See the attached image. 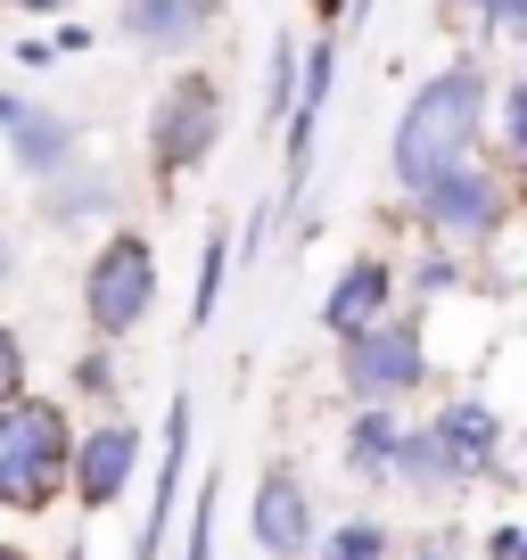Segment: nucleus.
<instances>
[{"label": "nucleus", "mask_w": 527, "mask_h": 560, "mask_svg": "<svg viewBox=\"0 0 527 560\" xmlns=\"http://www.w3.org/2000/svg\"><path fill=\"white\" fill-rule=\"evenodd\" d=\"M478 116H487V83H478V67H445L437 83H421V100L396 116V140H387V174H396V190H421L429 174H445L454 158H470Z\"/></svg>", "instance_id": "obj_1"}, {"label": "nucleus", "mask_w": 527, "mask_h": 560, "mask_svg": "<svg viewBox=\"0 0 527 560\" xmlns=\"http://www.w3.org/2000/svg\"><path fill=\"white\" fill-rule=\"evenodd\" d=\"M74 429L50 396H0V503L9 511H50L67 487Z\"/></svg>", "instance_id": "obj_2"}, {"label": "nucleus", "mask_w": 527, "mask_h": 560, "mask_svg": "<svg viewBox=\"0 0 527 560\" xmlns=\"http://www.w3.org/2000/svg\"><path fill=\"white\" fill-rule=\"evenodd\" d=\"M149 305H157V247L141 231H116V240L91 256V280H83V314L99 338H124L141 330Z\"/></svg>", "instance_id": "obj_3"}, {"label": "nucleus", "mask_w": 527, "mask_h": 560, "mask_svg": "<svg viewBox=\"0 0 527 560\" xmlns=\"http://www.w3.org/2000/svg\"><path fill=\"white\" fill-rule=\"evenodd\" d=\"M421 322H371V330L347 338V387L354 404H396L405 387H421Z\"/></svg>", "instance_id": "obj_4"}, {"label": "nucleus", "mask_w": 527, "mask_h": 560, "mask_svg": "<svg viewBox=\"0 0 527 560\" xmlns=\"http://www.w3.org/2000/svg\"><path fill=\"white\" fill-rule=\"evenodd\" d=\"M412 198H421V214L445 231V240H487V231L503 223V190H494V174L470 165V158H454L445 174H429Z\"/></svg>", "instance_id": "obj_5"}, {"label": "nucleus", "mask_w": 527, "mask_h": 560, "mask_svg": "<svg viewBox=\"0 0 527 560\" xmlns=\"http://www.w3.org/2000/svg\"><path fill=\"white\" fill-rule=\"evenodd\" d=\"M214 132H223V100H214V83H207V74H181V83L165 91V107H157V165H165V174H190V165L214 149Z\"/></svg>", "instance_id": "obj_6"}, {"label": "nucleus", "mask_w": 527, "mask_h": 560, "mask_svg": "<svg viewBox=\"0 0 527 560\" xmlns=\"http://www.w3.org/2000/svg\"><path fill=\"white\" fill-rule=\"evenodd\" d=\"M256 544L272 560H305L314 552V503H305L297 470H264L256 478Z\"/></svg>", "instance_id": "obj_7"}, {"label": "nucleus", "mask_w": 527, "mask_h": 560, "mask_svg": "<svg viewBox=\"0 0 527 560\" xmlns=\"http://www.w3.org/2000/svg\"><path fill=\"white\" fill-rule=\"evenodd\" d=\"M132 462H141V438L124 429V420H107V429H91L83 445H74V494H83V511H107L124 487H132Z\"/></svg>", "instance_id": "obj_8"}, {"label": "nucleus", "mask_w": 527, "mask_h": 560, "mask_svg": "<svg viewBox=\"0 0 527 560\" xmlns=\"http://www.w3.org/2000/svg\"><path fill=\"white\" fill-rule=\"evenodd\" d=\"M330 83H338V42L321 34L305 50V83L289 91V198L305 190V165H314V132H321V107H330Z\"/></svg>", "instance_id": "obj_9"}, {"label": "nucleus", "mask_w": 527, "mask_h": 560, "mask_svg": "<svg viewBox=\"0 0 527 560\" xmlns=\"http://www.w3.org/2000/svg\"><path fill=\"white\" fill-rule=\"evenodd\" d=\"M429 445H437L445 478H478V470H494V454H503V429H494L487 404H445L437 429H429Z\"/></svg>", "instance_id": "obj_10"}, {"label": "nucleus", "mask_w": 527, "mask_h": 560, "mask_svg": "<svg viewBox=\"0 0 527 560\" xmlns=\"http://www.w3.org/2000/svg\"><path fill=\"white\" fill-rule=\"evenodd\" d=\"M387 305H396V272H387L379 256H363V264H347V280L330 289V305H321V330L354 338V330H371Z\"/></svg>", "instance_id": "obj_11"}, {"label": "nucleus", "mask_w": 527, "mask_h": 560, "mask_svg": "<svg viewBox=\"0 0 527 560\" xmlns=\"http://www.w3.org/2000/svg\"><path fill=\"white\" fill-rule=\"evenodd\" d=\"M181 462H190V396H174V420H165L157 503H149V527H141V552H132V560H157V544H165V520H174V503H181Z\"/></svg>", "instance_id": "obj_12"}, {"label": "nucleus", "mask_w": 527, "mask_h": 560, "mask_svg": "<svg viewBox=\"0 0 527 560\" xmlns=\"http://www.w3.org/2000/svg\"><path fill=\"white\" fill-rule=\"evenodd\" d=\"M0 132L17 140V174H50V165L67 158V124L42 116V107L17 100V91H0Z\"/></svg>", "instance_id": "obj_13"}, {"label": "nucleus", "mask_w": 527, "mask_h": 560, "mask_svg": "<svg viewBox=\"0 0 527 560\" xmlns=\"http://www.w3.org/2000/svg\"><path fill=\"white\" fill-rule=\"evenodd\" d=\"M207 25V0H124V34L149 42V50H181Z\"/></svg>", "instance_id": "obj_14"}, {"label": "nucleus", "mask_w": 527, "mask_h": 560, "mask_svg": "<svg viewBox=\"0 0 527 560\" xmlns=\"http://www.w3.org/2000/svg\"><path fill=\"white\" fill-rule=\"evenodd\" d=\"M396 445H405L396 412H387V404H363V420H354V470H396Z\"/></svg>", "instance_id": "obj_15"}, {"label": "nucleus", "mask_w": 527, "mask_h": 560, "mask_svg": "<svg viewBox=\"0 0 527 560\" xmlns=\"http://www.w3.org/2000/svg\"><path fill=\"white\" fill-rule=\"evenodd\" d=\"M223 264H231V240H223V231H207V264H198V298H190V330H207V322H214V298H223Z\"/></svg>", "instance_id": "obj_16"}, {"label": "nucleus", "mask_w": 527, "mask_h": 560, "mask_svg": "<svg viewBox=\"0 0 527 560\" xmlns=\"http://www.w3.org/2000/svg\"><path fill=\"white\" fill-rule=\"evenodd\" d=\"M321 560H387V527L379 520H347L330 544H321Z\"/></svg>", "instance_id": "obj_17"}, {"label": "nucleus", "mask_w": 527, "mask_h": 560, "mask_svg": "<svg viewBox=\"0 0 527 560\" xmlns=\"http://www.w3.org/2000/svg\"><path fill=\"white\" fill-rule=\"evenodd\" d=\"M190 560H214V478L198 487V520H190Z\"/></svg>", "instance_id": "obj_18"}, {"label": "nucleus", "mask_w": 527, "mask_h": 560, "mask_svg": "<svg viewBox=\"0 0 527 560\" xmlns=\"http://www.w3.org/2000/svg\"><path fill=\"white\" fill-rule=\"evenodd\" d=\"M17 380H25V347L17 330H0V396H17Z\"/></svg>", "instance_id": "obj_19"}, {"label": "nucleus", "mask_w": 527, "mask_h": 560, "mask_svg": "<svg viewBox=\"0 0 527 560\" xmlns=\"http://www.w3.org/2000/svg\"><path fill=\"white\" fill-rule=\"evenodd\" d=\"M503 132H511V149L527 140V83H511V91H503Z\"/></svg>", "instance_id": "obj_20"}, {"label": "nucleus", "mask_w": 527, "mask_h": 560, "mask_svg": "<svg viewBox=\"0 0 527 560\" xmlns=\"http://www.w3.org/2000/svg\"><path fill=\"white\" fill-rule=\"evenodd\" d=\"M74 371H83V387H91V396H107V387H116V363H107V354H83Z\"/></svg>", "instance_id": "obj_21"}, {"label": "nucleus", "mask_w": 527, "mask_h": 560, "mask_svg": "<svg viewBox=\"0 0 527 560\" xmlns=\"http://www.w3.org/2000/svg\"><path fill=\"white\" fill-rule=\"evenodd\" d=\"M527 544H519V527H494V560H519Z\"/></svg>", "instance_id": "obj_22"}, {"label": "nucleus", "mask_w": 527, "mask_h": 560, "mask_svg": "<svg viewBox=\"0 0 527 560\" xmlns=\"http://www.w3.org/2000/svg\"><path fill=\"white\" fill-rule=\"evenodd\" d=\"M314 9H321V18H330V25H338V18H347V0H314Z\"/></svg>", "instance_id": "obj_23"}, {"label": "nucleus", "mask_w": 527, "mask_h": 560, "mask_svg": "<svg viewBox=\"0 0 527 560\" xmlns=\"http://www.w3.org/2000/svg\"><path fill=\"white\" fill-rule=\"evenodd\" d=\"M9 9H67V0H9Z\"/></svg>", "instance_id": "obj_24"}, {"label": "nucleus", "mask_w": 527, "mask_h": 560, "mask_svg": "<svg viewBox=\"0 0 527 560\" xmlns=\"http://www.w3.org/2000/svg\"><path fill=\"white\" fill-rule=\"evenodd\" d=\"M9 264H17V256H9V247H0V280H9Z\"/></svg>", "instance_id": "obj_25"}, {"label": "nucleus", "mask_w": 527, "mask_h": 560, "mask_svg": "<svg viewBox=\"0 0 527 560\" xmlns=\"http://www.w3.org/2000/svg\"><path fill=\"white\" fill-rule=\"evenodd\" d=\"M347 9H371V0H347Z\"/></svg>", "instance_id": "obj_26"}, {"label": "nucleus", "mask_w": 527, "mask_h": 560, "mask_svg": "<svg viewBox=\"0 0 527 560\" xmlns=\"http://www.w3.org/2000/svg\"><path fill=\"white\" fill-rule=\"evenodd\" d=\"M0 560H25V552H0Z\"/></svg>", "instance_id": "obj_27"}]
</instances>
